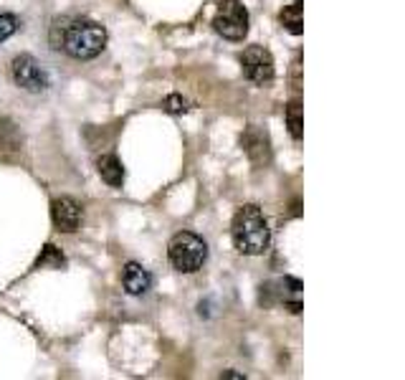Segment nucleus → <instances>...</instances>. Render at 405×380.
<instances>
[{"instance_id": "obj_1", "label": "nucleus", "mask_w": 405, "mask_h": 380, "mask_svg": "<svg viewBox=\"0 0 405 380\" xmlns=\"http://www.w3.org/2000/svg\"><path fill=\"white\" fill-rule=\"evenodd\" d=\"M51 46L64 49L71 59L91 61L107 49V28L91 18L61 15L51 23Z\"/></svg>"}, {"instance_id": "obj_2", "label": "nucleus", "mask_w": 405, "mask_h": 380, "mask_svg": "<svg viewBox=\"0 0 405 380\" xmlns=\"http://www.w3.org/2000/svg\"><path fill=\"white\" fill-rule=\"evenodd\" d=\"M233 246L246 256H261L269 249L271 241V231H269V221H266L264 211L256 203H249L238 208L233 216Z\"/></svg>"}, {"instance_id": "obj_3", "label": "nucleus", "mask_w": 405, "mask_h": 380, "mask_svg": "<svg viewBox=\"0 0 405 380\" xmlns=\"http://www.w3.org/2000/svg\"><path fill=\"white\" fill-rule=\"evenodd\" d=\"M168 256L170 264L183 274H192V271L203 269V264L208 259V243L192 231H180L170 239L168 243Z\"/></svg>"}, {"instance_id": "obj_4", "label": "nucleus", "mask_w": 405, "mask_h": 380, "mask_svg": "<svg viewBox=\"0 0 405 380\" xmlns=\"http://www.w3.org/2000/svg\"><path fill=\"white\" fill-rule=\"evenodd\" d=\"M213 28L218 36L228 41H243L249 33V10L241 0H223L213 18Z\"/></svg>"}, {"instance_id": "obj_5", "label": "nucleus", "mask_w": 405, "mask_h": 380, "mask_svg": "<svg viewBox=\"0 0 405 380\" xmlns=\"http://www.w3.org/2000/svg\"><path fill=\"white\" fill-rule=\"evenodd\" d=\"M241 69H243V76L258 87H266V84H271L273 81V56L266 51L264 46H249L241 56Z\"/></svg>"}, {"instance_id": "obj_6", "label": "nucleus", "mask_w": 405, "mask_h": 380, "mask_svg": "<svg viewBox=\"0 0 405 380\" xmlns=\"http://www.w3.org/2000/svg\"><path fill=\"white\" fill-rule=\"evenodd\" d=\"M10 76H13L18 87L26 89V92H33V94L48 89V76L41 69V64L33 56H28V53H21V56H15L10 61Z\"/></svg>"}, {"instance_id": "obj_7", "label": "nucleus", "mask_w": 405, "mask_h": 380, "mask_svg": "<svg viewBox=\"0 0 405 380\" xmlns=\"http://www.w3.org/2000/svg\"><path fill=\"white\" fill-rule=\"evenodd\" d=\"M51 221L61 234H74L81 226V205L74 198H56L51 203Z\"/></svg>"}, {"instance_id": "obj_8", "label": "nucleus", "mask_w": 405, "mask_h": 380, "mask_svg": "<svg viewBox=\"0 0 405 380\" xmlns=\"http://www.w3.org/2000/svg\"><path fill=\"white\" fill-rule=\"evenodd\" d=\"M122 284L125 289L132 297H142V294L150 292V286H152V277H150V271L137 261H129L122 271Z\"/></svg>"}, {"instance_id": "obj_9", "label": "nucleus", "mask_w": 405, "mask_h": 380, "mask_svg": "<svg viewBox=\"0 0 405 380\" xmlns=\"http://www.w3.org/2000/svg\"><path fill=\"white\" fill-rule=\"evenodd\" d=\"M243 150L249 153V157L256 162V165L271 160L269 137H266V132L256 130V127H249V130H246V135H243Z\"/></svg>"}, {"instance_id": "obj_10", "label": "nucleus", "mask_w": 405, "mask_h": 380, "mask_svg": "<svg viewBox=\"0 0 405 380\" xmlns=\"http://www.w3.org/2000/svg\"><path fill=\"white\" fill-rule=\"evenodd\" d=\"M96 168H99V175H102L104 183L111 185V188H122V183H125V168H122L117 155L111 153L102 155L96 160Z\"/></svg>"}, {"instance_id": "obj_11", "label": "nucleus", "mask_w": 405, "mask_h": 380, "mask_svg": "<svg viewBox=\"0 0 405 380\" xmlns=\"http://www.w3.org/2000/svg\"><path fill=\"white\" fill-rule=\"evenodd\" d=\"M281 23H284V28L289 31V33H294V36H299V33H302V3H299V0H296L294 6H289L287 10H284V13H281Z\"/></svg>"}, {"instance_id": "obj_12", "label": "nucleus", "mask_w": 405, "mask_h": 380, "mask_svg": "<svg viewBox=\"0 0 405 380\" xmlns=\"http://www.w3.org/2000/svg\"><path fill=\"white\" fill-rule=\"evenodd\" d=\"M287 125H289V135L294 139H302V132H304V114H302V107L296 102H291L287 107Z\"/></svg>"}, {"instance_id": "obj_13", "label": "nucleus", "mask_w": 405, "mask_h": 380, "mask_svg": "<svg viewBox=\"0 0 405 380\" xmlns=\"http://www.w3.org/2000/svg\"><path fill=\"white\" fill-rule=\"evenodd\" d=\"M162 110L170 112V114H185V112L190 110V104H188V99H183L180 94H170V96H165Z\"/></svg>"}, {"instance_id": "obj_14", "label": "nucleus", "mask_w": 405, "mask_h": 380, "mask_svg": "<svg viewBox=\"0 0 405 380\" xmlns=\"http://www.w3.org/2000/svg\"><path fill=\"white\" fill-rule=\"evenodd\" d=\"M18 31V18L13 13H0V44L8 41Z\"/></svg>"}, {"instance_id": "obj_15", "label": "nucleus", "mask_w": 405, "mask_h": 380, "mask_svg": "<svg viewBox=\"0 0 405 380\" xmlns=\"http://www.w3.org/2000/svg\"><path fill=\"white\" fill-rule=\"evenodd\" d=\"M48 264H53V266H61V264H64V256H61V251L56 249L53 243H48V246H46V249H44V256L38 259L36 266L41 269V266H48Z\"/></svg>"}, {"instance_id": "obj_16", "label": "nucleus", "mask_w": 405, "mask_h": 380, "mask_svg": "<svg viewBox=\"0 0 405 380\" xmlns=\"http://www.w3.org/2000/svg\"><path fill=\"white\" fill-rule=\"evenodd\" d=\"M284 286H289V292H294V294L302 292V282L294 277H284Z\"/></svg>"}, {"instance_id": "obj_17", "label": "nucleus", "mask_w": 405, "mask_h": 380, "mask_svg": "<svg viewBox=\"0 0 405 380\" xmlns=\"http://www.w3.org/2000/svg\"><path fill=\"white\" fill-rule=\"evenodd\" d=\"M221 378H243V375L241 373H223Z\"/></svg>"}]
</instances>
